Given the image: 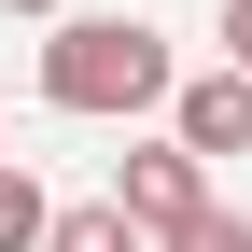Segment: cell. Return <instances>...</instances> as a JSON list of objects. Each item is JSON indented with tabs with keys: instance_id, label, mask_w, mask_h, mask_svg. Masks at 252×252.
<instances>
[{
	"instance_id": "obj_5",
	"label": "cell",
	"mask_w": 252,
	"mask_h": 252,
	"mask_svg": "<svg viewBox=\"0 0 252 252\" xmlns=\"http://www.w3.org/2000/svg\"><path fill=\"white\" fill-rule=\"evenodd\" d=\"M42 238H56V196L28 168H0V252H42Z\"/></svg>"
},
{
	"instance_id": "obj_2",
	"label": "cell",
	"mask_w": 252,
	"mask_h": 252,
	"mask_svg": "<svg viewBox=\"0 0 252 252\" xmlns=\"http://www.w3.org/2000/svg\"><path fill=\"white\" fill-rule=\"evenodd\" d=\"M112 210H126L140 238H182L196 210H224V196H210V168H196L182 140H140V154H112Z\"/></svg>"
},
{
	"instance_id": "obj_4",
	"label": "cell",
	"mask_w": 252,
	"mask_h": 252,
	"mask_svg": "<svg viewBox=\"0 0 252 252\" xmlns=\"http://www.w3.org/2000/svg\"><path fill=\"white\" fill-rule=\"evenodd\" d=\"M42 252H154V238L126 224L112 196H84V210H56V238H42Z\"/></svg>"
},
{
	"instance_id": "obj_6",
	"label": "cell",
	"mask_w": 252,
	"mask_h": 252,
	"mask_svg": "<svg viewBox=\"0 0 252 252\" xmlns=\"http://www.w3.org/2000/svg\"><path fill=\"white\" fill-rule=\"evenodd\" d=\"M154 252H252V210H196V224L154 238Z\"/></svg>"
},
{
	"instance_id": "obj_7",
	"label": "cell",
	"mask_w": 252,
	"mask_h": 252,
	"mask_svg": "<svg viewBox=\"0 0 252 252\" xmlns=\"http://www.w3.org/2000/svg\"><path fill=\"white\" fill-rule=\"evenodd\" d=\"M224 70H252V0H224Z\"/></svg>"
},
{
	"instance_id": "obj_9",
	"label": "cell",
	"mask_w": 252,
	"mask_h": 252,
	"mask_svg": "<svg viewBox=\"0 0 252 252\" xmlns=\"http://www.w3.org/2000/svg\"><path fill=\"white\" fill-rule=\"evenodd\" d=\"M0 168H14V140H0Z\"/></svg>"
},
{
	"instance_id": "obj_1",
	"label": "cell",
	"mask_w": 252,
	"mask_h": 252,
	"mask_svg": "<svg viewBox=\"0 0 252 252\" xmlns=\"http://www.w3.org/2000/svg\"><path fill=\"white\" fill-rule=\"evenodd\" d=\"M168 98H182L168 28H140V14H70V28H42V112L126 126V112H168Z\"/></svg>"
},
{
	"instance_id": "obj_8",
	"label": "cell",
	"mask_w": 252,
	"mask_h": 252,
	"mask_svg": "<svg viewBox=\"0 0 252 252\" xmlns=\"http://www.w3.org/2000/svg\"><path fill=\"white\" fill-rule=\"evenodd\" d=\"M0 14H42V28H70V0H0Z\"/></svg>"
},
{
	"instance_id": "obj_3",
	"label": "cell",
	"mask_w": 252,
	"mask_h": 252,
	"mask_svg": "<svg viewBox=\"0 0 252 252\" xmlns=\"http://www.w3.org/2000/svg\"><path fill=\"white\" fill-rule=\"evenodd\" d=\"M168 140L196 154V168H224V154H252V70H196L168 98Z\"/></svg>"
}]
</instances>
